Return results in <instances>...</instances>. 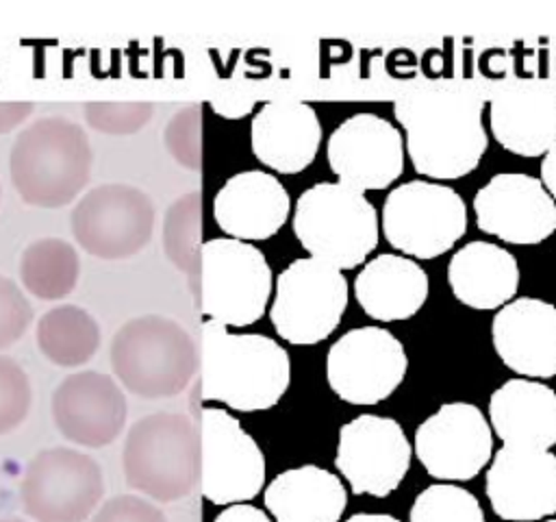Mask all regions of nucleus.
Instances as JSON below:
<instances>
[{
	"label": "nucleus",
	"mask_w": 556,
	"mask_h": 522,
	"mask_svg": "<svg viewBox=\"0 0 556 522\" xmlns=\"http://www.w3.org/2000/svg\"><path fill=\"white\" fill-rule=\"evenodd\" d=\"M393 113L404 128V148L417 174L454 181L473 172L489 146L484 100L452 87H424L402 94Z\"/></svg>",
	"instance_id": "obj_1"
},
{
	"label": "nucleus",
	"mask_w": 556,
	"mask_h": 522,
	"mask_svg": "<svg viewBox=\"0 0 556 522\" xmlns=\"http://www.w3.org/2000/svg\"><path fill=\"white\" fill-rule=\"evenodd\" d=\"M291 381L287 350L256 333H228L208 320L200 331V396L237 411L274 407Z\"/></svg>",
	"instance_id": "obj_2"
},
{
	"label": "nucleus",
	"mask_w": 556,
	"mask_h": 522,
	"mask_svg": "<svg viewBox=\"0 0 556 522\" xmlns=\"http://www.w3.org/2000/svg\"><path fill=\"white\" fill-rule=\"evenodd\" d=\"M87 133L67 117H41L13 141L9 170L15 191L26 204L56 209L70 204L91 176Z\"/></svg>",
	"instance_id": "obj_3"
},
{
	"label": "nucleus",
	"mask_w": 556,
	"mask_h": 522,
	"mask_svg": "<svg viewBox=\"0 0 556 522\" xmlns=\"http://www.w3.org/2000/svg\"><path fill=\"white\" fill-rule=\"evenodd\" d=\"M126 483L156 500L176 502L189 496L200 478V433L189 415L152 413L137 420L124 442Z\"/></svg>",
	"instance_id": "obj_4"
},
{
	"label": "nucleus",
	"mask_w": 556,
	"mask_h": 522,
	"mask_svg": "<svg viewBox=\"0 0 556 522\" xmlns=\"http://www.w3.org/2000/svg\"><path fill=\"white\" fill-rule=\"evenodd\" d=\"M293 233L311 257L352 270L367 261L380 237V222L365 194L337 183H315L298 196Z\"/></svg>",
	"instance_id": "obj_5"
},
{
	"label": "nucleus",
	"mask_w": 556,
	"mask_h": 522,
	"mask_svg": "<svg viewBox=\"0 0 556 522\" xmlns=\"http://www.w3.org/2000/svg\"><path fill=\"white\" fill-rule=\"evenodd\" d=\"M111 365L130 394L148 400L169 398L191 383L198 350L176 320L150 313L119 326L111 341Z\"/></svg>",
	"instance_id": "obj_6"
},
{
	"label": "nucleus",
	"mask_w": 556,
	"mask_h": 522,
	"mask_svg": "<svg viewBox=\"0 0 556 522\" xmlns=\"http://www.w3.org/2000/svg\"><path fill=\"white\" fill-rule=\"evenodd\" d=\"M271 278V268L256 246L232 237L204 241L198 309L224 326H248L263 318Z\"/></svg>",
	"instance_id": "obj_7"
},
{
	"label": "nucleus",
	"mask_w": 556,
	"mask_h": 522,
	"mask_svg": "<svg viewBox=\"0 0 556 522\" xmlns=\"http://www.w3.org/2000/svg\"><path fill=\"white\" fill-rule=\"evenodd\" d=\"M467 231V204L443 183L415 178L393 187L382 204L384 239L410 259L452 250Z\"/></svg>",
	"instance_id": "obj_8"
},
{
	"label": "nucleus",
	"mask_w": 556,
	"mask_h": 522,
	"mask_svg": "<svg viewBox=\"0 0 556 522\" xmlns=\"http://www.w3.org/2000/svg\"><path fill=\"white\" fill-rule=\"evenodd\" d=\"M345 307L348 281L343 272L315 257H304L278 274L269 318L282 339L311 346L339 326Z\"/></svg>",
	"instance_id": "obj_9"
},
{
	"label": "nucleus",
	"mask_w": 556,
	"mask_h": 522,
	"mask_svg": "<svg viewBox=\"0 0 556 522\" xmlns=\"http://www.w3.org/2000/svg\"><path fill=\"white\" fill-rule=\"evenodd\" d=\"M102 496L100 463L65 446L39 450L20 483L22 507L35 522H85Z\"/></svg>",
	"instance_id": "obj_10"
},
{
	"label": "nucleus",
	"mask_w": 556,
	"mask_h": 522,
	"mask_svg": "<svg viewBox=\"0 0 556 522\" xmlns=\"http://www.w3.org/2000/svg\"><path fill=\"white\" fill-rule=\"evenodd\" d=\"M72 235L80 248L100 259L137 254L152 237L154 204L150 196L126 183L89 189L72 209Z\"/></svg>",
	"instance_id": "obj_11"
},
{
	"label": "nucleus",
	"mask_w": 556,
	"mask_h": 522,
	"mask_svg": "<svg viewBox=\"0 0 556 522\" xmlns=\"http://www.w3.org/2000/svg\"><path fill=\"white\" fill-rule=\"evenodd\" d=\"M408 357L404 344L382 326L343 333L326 355L330 389L350 405H378L404 381Z\"/></svg>",
	"instance_id": "obj_12"
},
{
	"label": "nucleus",
	"mask_w": 556,
	"mask_h": 522,
	"mask_svg": "<svg viewBox=\"0 0 556 522\" xmlns=\"http://www.w3.org/2000/svg\"><path fill=\"white\" fill-rule=\"evenodd\" d=\"M200 433V492L213 505L252 500L265 483V457L237 418L204 407Z\"/></svg>",
	"instance_id": "obj_13"
},
{
	"label": "nucleus",
	"mask_w": 556,
	"mask_h": 522,
	"mask_svg": "<svg viewBox=\"0 0 556 522\" xmlns=\"http://www.w3.org/2000/svg\"><path fill=\"white\" fill-rule=\"evenodd\" d=\"M413 452L430 476L469 481L493 459L489 418L471 402H445L415 428Z\"/></svg>",
	"instance_id": "obj_14"
},
{
	"label": "nucleus",
	"mask_w": 556,
	"mask_h": 522,
	"mask_svg": "<svg viewBox=\"0 0 556 522\" xmlns=\"http://www.w3.org/2000/svg\"><path fill=\"white\" fill-rule=\"evenodd\" d=\"M413 446L393 418L363 413L339 431L334 465L354 494L384 498L410 468Z\"/></svg>",
	"instance_id": "obj_15"
},
{
	"label": "nucleus",
	"mask_w": 556,
	"mask_h": 522,
	"mask_svg": "<svg viewBox=\"0 0 556 522\" xmlns=\"http://www.w3.org/2000/svg\"><path fill=\"white\" fill-rule=\"evenodd\" d=\"M326 157L339 183L356 191L387 189L404 170V137L376 113H354L328 137Z\"/></svg>",
	"instance_id": "obj_16"
},
{
	"label": "nucleus",
	"mask_w": 556,
	"mask_h": 522,
	"mask_svg": "<svg viewBox=\"0 0 556 522\" xmlns=\"http://www.w3.org/2000/svg\"><path fill=\"white\" fill-rule=\"evenodd\" d=\"M476 224L506 244L534 246L556 231V200L536 176L493 174L473 196Z\"/></svg>",
	"instance_id": "obj_17"
},
{
	"label": "nucleus",
	"mask_w": 556,
	"mask_h": 522,
	"mask_svg": "<svg viewBox=\"0 0 556 522\" xmlns=\"http://www.w3.org/2000/svg\"><path fill=\"white\" fill-rule=\"evenodd\" d=\"M484 489L504 522H543L556 513V455L502 446L486 468Z\"/></svg>",
	"instance_id": "obj_18"
},
{
	"label": "nucleus",
	"mask_w": 556,
	"mask_h": 522,
	"mask_svg": "<svg viewBox=\"0 0 556 522\" xmlns=\"http://www.w3.org/2000/svg\"><path fill=\"white\" fill-rule=\"evenodd\" d=\"M52 420L65 439L85 448H102L124 431L126 396L109 374L83 370L56 385Z\"/></svg>",
	"instance_id": "obj_19"
},
{
	"label": "nucleus",
	"mask_w": 556,
	"mask_h": 522,
	"mask_svg": "<svg viewBox=\"0 0 556 522\" xmlns=\"http://www.w3.org/2000/svg\"><path fill=\"white\" fill-rule=\"evenodd\" d=\"M491 339L500 361L523 378L556 376V304L521 296L495 311Z\"/></svg>",
	"instance_id": "obj_20"
},
{
	"label": "nucleus",
	"mask_w": 556,
	"mask_h": 522,
	"mask_svg": "<svg viewBox=\"0 0 556 522\" xmlns=\"http://www.w3.org/2000/svg\"><path fill=\"white\" fill-rule=\"evenodd\" d=\"M319 141L321 124L315 109L293 98L265 102L250 126L254 157L280 174H298L308 167Z\"/></svg>",
	"instance_id": "obj_21"
},
{
	"label": "nucleus",
	"mask_w": 556,
	"mask_h": 522,
	"mask_svg": "<svg viewBox=\"0 0 556 522\" xmlns=\"http://www.w3.org/2000/svg\"><path fill=\"white\" fill-rule=\"evenodd\" d=\"M291 211L282 183L261 170L230 176L213 198L217 226L232 239H267L280 231Z\"/></svg>",
	"instance_id": "obj_22"
},
{
	"label": "nucleus",
	"mask_w": 556,
	"mask_h": 522,
	"mask_svg": "<svg viewBox=\"0 0 556 522\" xmlns=\"http://www.w3.org/2000/svg\"><path fill=\"white\" fill-rule=\"evenodd\" d=\"M489 126L495 141L513 154L543 157L556 146V89L517 85L489 102Z\"/></svg>",
	"instance_id": "obj_23"
},
{
	"label": "nucleus",
	"mask_w": 556,
	"mask_h": 522,
	"mask_svg": "<svg viewBox=\"0 0 556 522\" xmlns=\"http://www.w3.org/2000/svg\"><path fill=\"white\" fill-rule=\"evenodd\" d=\"M489 424L504 446L549 450L556 446V391L534 378H510L489 398Z\"/></svg>",
	"instance_id": "obj_24"
},
{
	"label": "nucleus",
	"mask_w": 556,
	"mask_h": 522,
	"mask_svg": "<svg viewBox=\"0 0 556 522\" xmlns=\"http://www.w3.org/2000/svg\"><path fill=\"white\" fill-rule=\"evenodd\" d=\"M447 285L458 302L480 311H497L517 296L519 263L510 250L476 239L452 254Z\"/></svg>",
	"instance_id": "obj_25"
},
{
	"label": "nucleus",
	"mask_w": 556,
	"mask_h": 522,
	"mask_svg": "<svg viewBox=\"0 0 556 522\" xmlns=\"http://www.w3.org/2000/svg\"><path fill=\"white\" fill-rule=\"evenodd\" d=\"M354 296L378 322L408 320L428 298V274L415 259L384 252L369 259L356 274Z\"/></svg>",
	"instance_id": "obj_26"
},
{
	"label": "nucleus",
	"mask_w": 556,
	"mask_h": 522,
	"mask_svg": "<svg viewBox=\"0 0 556 522\" xmlns=\"http://www.w3.org/2000/svg\"><path fill=\"white\" fill-rule=\"evenodd\" d=\"M265 505L276 522H339L348 492L337 474L308 463L280 472L265 487Z\"/></svg>",
	"instance_id": "obj_27"
},
{
	"label": "nucleus",
	"mask_w": 556,
	"mask_h": 522,
	"mask_svg": "<svg viewBox=\"0 0 556 522\" xmlns=\"http://www.w3.org/2000/svg\"><path fill=\"white\" fill-rule=\"evenodd\" d=\"M39 352L59 368L85 365L100 348V326L78 304H59L37 322Z\"/></svg>",
	"instance_id": "obj_28"
},
{
	"label": "nucleus",
	"mask_w": 556,
	"mask_h": 522,
	"mask_svg": "<svg viewBox=\"0 0 556 522\" xmlns=\"http://www.w3.org/2000/svg\"><path fill=\"white\" fill-rule=\"evenodd\" d=\"M80 261L74 246L61 237H43L20 257L22 285L41 300H61L78 283Z\"/></svg>",
	"instance_id": "obj_29"
},
{
	"label": "nucleus",
	"mask_w": 556,
	"mask_h": 522,
	"mask_svg": "<svg viewBox=\"0 0 556 522\" xmlns=\"http://www.w3.org/2000/svg\"><path fill=\"white\" fill-rule=\"evenodd\" d=\"M163 250L167 259L187 274L195 307L200 300V252H202V194L178 196L163 217Z\"/></svg>",
	"instance_id": "obj_30"
},
{
	"label": "nucleus",
	"mask_w": 556,
	"mask_h": 522,
	"mask_svg": "<svg viewBox=\"0 0 556 522\" xmlns=\"http://www.w3.org/2000/svg\"><path fill=\"white\" fill-rule=\"evenodd\" d=\"M408 522H484V511L469 489L434 483L415 496Z\"/></svg>",
	"instance_id": "obj_31"
},
{
	"label": "nucleus",
	"mask_w": 556,
	"mask_h": 522,
	"mask_svg": "<svg viewBox=\"0 0 556 522\" xmlns=\"http://www.w3.org/2000/svg\"><path fill=\"white\" fill-rule=\"evenodd\" d=\"M167 152L187 170H202V107L178 109L163 130Z\"/></svg>",
	"instance_id": "obj_32"
},
{
	"label": "nucleus",
	"mask_w": 556,
	"mask_h": 522,
	"mask_svg": "<svg viewBox=\"0 0 556 522\" xmlns=\"http://www.w3.org/2000/svg\"><path fill=\"white\" fill-rule=\"evenodd\" d=\"M30 402L33 391L28 374L15 359L0 355V435L24 422L30 411Z\"/></svg>",
	"instance_id": "obj_33"
},
{
	"label": "nucleus",
	"mask_w": 556,
	"mask_h": 522,
	"mask_svg": "<svg viewBox=\"0 0 556 522\" xmlns=\"http://www.w3.org/2000/svg\"><path fill=\"white\" fill-rule=\"evenodd\" d=\"M83 113L93 130L130 135L150 122L154 107L150 102H87Z\"/></svg>",
	"instance_id": "obj_34"
},
{
	"label": "nucleus",
	"mask_w": 556,
	"mask_h": 522,
	"mask_svg": "<svg viewBox=\"0 0 556 522\" xmlns=\"http://www.w3.org/2000/svg\"><path fill=\"white\" fill-rule=\"evenodd\" d=\"M33 320V307L22 289L0 274V350L15 344Z\"/></svg>",
	"instance_id": "obj_35"
},
{
	"label": "nucleus",
	"mask_w": 556,
	"mask_h": 522,
	"mask_svg": "<svg viewBox=\"0 0 556 522\" xmlns=\"http://www.w3.org/2000/svg\"><path fill=\"white\" fill-rule=\"evenodd\" d=\"M91 522H167L165 513L135 494H119L106 500Z\"/></svg>",
	"instance_id": "obj_36"
},
{
	"label": "nucleus",
	"mask_w": 556,
	"mask_h": 522,
	"mask_svg": "<svg viewBox=\"0 0 556 522\" xmlns=\"http://www.w3.org/2000/svg\"><path fill=\"white\" fill-rule=\"evenodd\" d=\"M213 522H271L267 513L254 505H230Z\"/></svg>",
	"instance_id": "obj_37"
},
{
	"label": "nucleus",
	"mask_w": 556,
	"mask_h": 522,
	"mask_svg": "<svg viewBox=\"0 0 556 522\" xmlns=\"http://www.w3.org/2000/svg\"><path fill=\"white\" fill-rule=\"evenodd\" d=\"M33 113L30 102H0V135L22 124Z\"/></svg>",
	"instance_id": "obj_38"
},
{
	"label": "nucleus",
	"mask_w": 556,
	"mask_h": 522,
	"mask_svg": "<svg viewBox=\"0 0 556 522\" xmlns=\"http://www.w3.org/2000/svg\"><path fill=\"white\" fill-rule=\"evenodd\" d=\"M539 181L543 183V187L547 189V194L556 200V146H554L547 154H543Z\"/></svg>",
	"instance_id": "obj_39"
},
{
	"label": "nucleus",
	"mask_w": 556,
	"mask_h": 522,
	"mask_svg": "<svg viewBox=\"0 0 556 522\" xmlns=\"http://www.w3.org/2000/svg\"><path fill=\"white\" fill-rule=\"evenodd\" d=\"M345 522H400V520L389 513H354Z\"/></svg>",
	"instance_id": "obj_40"
},
{
	"label": "nucleus",
	"mask_w": 556,
	"mask_h": 522,
	"mask_svg": "<svg viewBox=\"0 0 556 522\" xmlns=\"http://www.w3.org/2000/svg\"><path fill=\"white\" fill-rule=\"evenodd\" d=\"M0 522H22V520H15V518H11V520H0Z\"/></svg>",
	"instance_id": "obj_41"
},
{
	"label": "nucleus",
	"mask_w": 556,
	"mask_h": 522,
	"mask_svg": "<svg viewBox=\"0 0 556 522\" xmlns=\"http://www.w3.org/2000/svg\"><path fill=\"white\" fill-rule=\"evenodd\" d=\"M543 522H556V518H547V520H543Z\"/></svg>",
	"instance_id": "obj_42"
}]
</instances>
